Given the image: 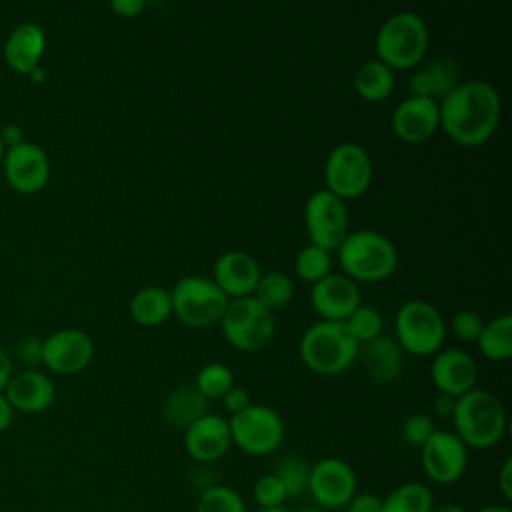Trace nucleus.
<instances>
[{
	"label": "nucleus",
	"mask_w": 512,
	"mask_h": 512,
	"mask_svg": "<svg viewBox=\"0 0 512 512\" xmlns=\"http://www.w3.org/2000/svg\"><path fill=\"white\" fill-rule=\"evenodd\" d=\"M440 128L460 146H480L494 134L502 100L498 90L482 80L460 82L438 102Z\"/></svg>",
	"instance_id": "f257e3e1"
},
{
	"label": "nucleus",
	"mask_w": 512,
	"mask_h": 512,
	"mask_svg": "<svg viewBox=\"0 0 512 512\" xmlns=\"http://www.w3.org/2000/svg\"><path fill=\"white\" fill-rule=\"evenodd\" d=\"M450 420L454 424V434L468 450H488L496 446L508 428L504 404L496 394L482 388H472L458 396Z\"/></svg>",
	"instance_id": "f03ea898"
},
{
	"label": "nucleus",
	"mask_w": 512,
	"mask_h": 512,
	"mask_svg": "<svg viewBox=\"0 0 512 512\" xmlns=\"http://www.w3.org/2000/svg\"><path fill=\"white\" fill-rule=\"evenodd\" d=\"M358 348L360 344L350 336L344 322L320 320L302 334L298 354L310 372L336 376L358 360Z\"/></svg>",
	"instance_id": "7ed1b4c3"
},
{
	"label": "nucleus",
	"mask_w": 512,
	"mask_h": 512,
	"mask_svg": "<svg viewBox=\"0 0 512 512\" xmlns=\"http://www.w3.org/2000/svg\"><path fill=\"white\" fill-rule=\"evenodd\" d=\"M338 250V262L354 282L386 280L398 264L394 244L374 230L348 232Z\"/></svg>",
	"instance_id": "20e7f679"
},
{
	"label": "nucleus",
	"mask_w": 512,
	"mask_h": 512,
	"mask_svg": "<svg viewBox=\"0 0 512 512\" xmlns=\"http://www.w3.org/2000/svg\"><path fill=\"white\" fill-rule=\"evenodd\" d=\"M374 48L388 68L410 70L428 50L426 22L416 12H396L378 28Z\"/></svg>",
	"instance_id": "39448f33"
},
{
	"label": "nucleus",
	"mask_w": 512,
	"mask_h": 512,
	"mask_svg": "<svg viewBox=\"0 0 512 512\" xmlns=\"http://www.w3.org/2000/svg\"><path fill=\"white\" fill-rule=\"evenodd\" d=\"M220 328L226 342L236 350L258 352L272 342L276 322L274 312L262 306L254 296H242L228 302Z\"/></svg>",
	"instance_id": "423d86ee"
},
{
	"label": "nucleus",
	"mask_w": 512,
	"mask_h": 512,
	"mask_svg": "<svg viewBox=\"0 0 512 512\" xmlns=\"http://www.w3.org/2000/svg\"><path fill=\"white\" fill-rule=\"evenodd\" d=\"M394 338L400 348L412 356H432L442 350L446 322L434 304L408 300L396 312Z\"/></svg>",
	"instance_id": "0eeeda50"
},
{
	"label": "nucleus",
	"mask_w": 512,
	"mask_h": 512,
	"mask_svg": "<svg viewBox=\"0 0 512 512\" xmlns=\"http://www.w3.org/2000/svg\"><path fill=\"white\" fill-rule=\"evenodd\" d=\"M172 314L190 328H208L220 324L230 298L212 278L184 276L170 290Z\"/></svg>",
	"instance_id": "6e6552de"
},
{
	"label": "nucleus",
	"mask_w": 512,
	"mask_h": 512,
	"mask_svg": "<svg viewBox=\"0 0 512 512\" xmlns=\"http://www.w3.org/2000/svg\"><path fill=\"white\" fill-rule=\"evenodd\" d=\"M232 444L248 456H268L284 440L282 416L264 404H250L246 410L228 418Z\"/></svg>",
	"instance_id": "1a4fd4ad"
},
{
	"label": "nucleus",
	"mask_w": 512,
	"mask_h": 512,
	"mask_svg": "<svg viewBox=\"0 0 512 512\" xmlns=\"http://www.w3.org/2000/svg\"><path fill=\"white\" fill-rule=\"evenodd\" d=\"M324 178L326 190H330L344 202L358 198L370 188L372 160L360 144L344 142L328 154Z\"/></svg>",
	"instance_id": "9d476101"
},
{
	"label": "nucleus",
	"mask_w": 512,
	"mask_h": 512,
	"mask_svg": "<svg viewBox=\"0 0 512 512\" xmlns=\"http://www.w3.org/2000/svg\"><path fill=\"white\" fill-rule=\"evenodd\" d=\"M304 222L310 244L328 252L336 250L350 232L346 202L326 188L316 190L306 200Z\"/></svg>",
	"instance_id": "9b49d317"
},
{
	"label": "nucleus",
	"mask_w": 512,
	"mask_h": 512,
	"mask_svg": "<svg viewBox=\"0 0 512 512\" xmlns=\"http://www.w3.org/2000/svg\"><path fill=\"white\" fill-rule=\"evenodd\" d=\"M420 462L432 482L452 484L466 472L468 448L454 432L434 430L420 448Z\"/></svg>",
	"instance_id": "f8f14e48"
},
{
	"label": "nucleus",
	"mask_w": 512,
	"mask_h": 512,
	"mask_svg": "<svg viewBox=\"0 0 512 512\" xmlns=\"http://www.w3.org/2000/svg\"><path fill=\"white\" fill-rule=\"evenodd\" d=\"M0 166L6 184L18 194H36L48 184L50 178V160L46 150L26 140L6 148Z\"/></svg>",
	"instance_id": "ddd939ff"
},
{
	"label": "nucleus",
	"mask_w": 512,
	"mask_h": 512,
	"mask_svg": "<svg viewBox=\"0 0 512 512\" xmlns=\"http://www.w3.org/2000/svg\"><path fill=\"white\" fill-rule=\"evenodd\" d=\"M356 474L352 466L342 458H322L310 466L308 492L322 508H346L356 494Z\"/></svg>",
	"instance_id": "4468645a"
},
{
	"label": "nucleus",
	"mask_w": 512,
	"mask_h": 512,
	"mask_svg": "<svg viewBox=\"0 0 512 512\" xmlns=\"http://www.w3.org/2000/svg\"><path fill=\"white\" fill-rule=\"evenodd\" d=\"M94 358L92 338L78 328H62L42 340V364L60 376H72L88 368Z\"/></svg>",
	"instance_id": "2eb2a0df"
},
{
	"label": "nucleus",
	"mask_w": 512,
	"mask_h": 512,
	"mask_svg": "<svg viewBox=\"0 0 512 512\" xmlns=\"http://www.w3.org/2000/svg\"><path fill=\"white\" fill-rule=\"evenodd\" d=\"M440 128L438 102L432 98L408 96L392 112V132L406 144H422Z\"/></svg>",
	"instance_id": "dca6fc26"
},
{
	"label": "nucleus",
	"mask_w": 512,
	"mask_h": 512,
	"mask_svg": "<svg viewBox=\"0 0 512 512\" xmlns=\"http://www.w3.org/2000/svg\"><path fill=\"white\" fill-rule=\"evenodd\" d=\"M310 304L322 320L344 322L360 306V290L346 274H326L312 284Z\"/></svg>",
	"instance_id": "f3484780"
},
{
	"label": "nucleus",
	"mask_w": 512,
	"mask_h": 512,
	"mask_svg": "<svg viewBox=\"0 0 512 512\" xmlns=\"http://www.w3.org/2000/svg\"><path fill=\"white\" fill-rule=\"evenodd\" d=\"M230 446V426L220 414L206 412L184 430V450L196 462H216L230 450Z\"/></svg>",
	"instance_id": "a211bd4d"
},
{
	"label": "nucleus",
	"mask_w": 512,
	"mask_h": 512,
	"mask_svg": "<svg viewBox=\"0 0 512 512\" xmlns=\"http://www.w3.org/2000/svg\"><path fill=\"white\" fill-rule=\"evenodd\" d=\"M430 378L438 392L458 398L476 388L478 366L468 352L460 348H446L434 354Z\"/></svg>",
	"instance_id": "6ab92c4d"
},
{
	"label": "nucleus",
	"mask_w": 512,
	"mask_h": 512,
	"mask_svg": "<svg viewBox=\"0 0 512 512\" xmlns=\"http://www.w3.org/2000/svg\"><path fill=\"white\" fill-rule=\"evenodd\" d=\"M4 396L14 412L40 414L54 404L56 386L46 372L38 368H24L10 376Z\"/></svg>",
	"instance_id": "aec40b11"
},
{
	"label": "nucleus",
	"mask_w": 512,
	"mask_h": 512,
	"mask_svg": "<svg viewBox=\"0 0 512 512\" xmlns=\"http://www.w3.org/2000/svg\"><path fill=\"white\" fill-rule=\"evenodd\" d=\"M260 266L254 256L242 250H228L218 256L212 280L232 300L252 296L260 280Z\"/></svg>",
	"instance_id": "412c9836"
},
{
	"label": "nucleus",
	"mask_w": 512,
	"mask_h": 512,
	"mask_svg": "<svg viewBox=\"0 0 512 512\" xmlns=\"http://www.w3.org/2000/svg\"><path fill=\"white\" fill-rule=\"evenodd\" d=\"M46 50V34L36 22H22L8 34L2 56L4 62L18 74H30L40 68L42 54Z\"/></svg>",
	"instance_id": "4be33fe9"
},
{
	"label": "nucleus",
	"mask_w": 512,
	"mask_h": 512,
	"mask_svg": "<svg viewBox=\"0 0 512 512\" xmlns=\"http://www.w3.org/2000/svg\"><path fill=\"white\" fill-rule=\"evenodd\" d=\"M358 358L362 360L366 376L374 384H390L402 374L404 350L394 336L380 334L374 340L360 344Z\"/></svg>",
	"instance_id": "5701e85b"
},
{
	"label": "nucleus",
	"mask_w": 512,
	"mask_h": 512,
	"mask_svg": "<svg viewBox=\"0 0 512 512\" xmlns=\"http://www.w3.org/2000/svg\"><path fill=\"white\" fill-rule=\"evenodd\" d=\"M208 412V400L194 384L172 388L162 402V416L172 428L186 430L194 420Z\"/></svg>",
	"instance_id": "b1692460"
},
{
	"label": "nucleus",
	"mask_w": 512,
	"mask_h": 512,
	"mask_svg": "<svg viewBox=\"0 0 512 512\" xmlns=\"http://www.w3.org/2000/svg\"><path fill=\"white\" fill-rule=\"evenodd\" d=\"M130 316L136 324L144 328H154L164 324L172 316V298L170 290L160 286H146L140 288L130 304H128Z\"/></svg>",
	"instance_id": "393cba45"
},
{
	"label": "nucleus",
	"mask_w": 512,
	"mask_h": 512,
	"mask_svg": "<svg viewBox=\"0 0 512 512\" xmlns=\"http://www.w3.org/2000/svg\"><path fill=\"white\" fill-rule=\"evenodd\" d=\"M476 346L490 362H506L512 356V316L500 314L484 322Z\"/></svg>",
	"instance_id": "a878e982"
},
{
	"label": "nucleus",
	"mask_w": 512,
	"mask_h": 512,
	"mask_svg": "<svg viewBox=\"0 0 512 512\" xmlns=\"http://www.w3.org/2000/svg\"><path fill=\"white\" fill-rule=\"evenodd\" d=\"M354 90L366 102H380L394 90V70L378 58L368 60L354 74Z\"/></svg>",
	"instance_id": "bb28decb"
},
{
	"label": "nucleus",
	"mask_w": 512,
	"mask_h": 512,
	"mask_svg": "<svg viewBox=\"0 0 512 512\" xmlns=\"http://www.w3.org/2000/svg\"><path fill=\"white\" fill-rule=\"evenodd\" d=\"M432 490L422 482H402L382 498V512H430Z\"/></svg>",
	"instance_id": "cd10ccee"
},
{
	"label": "nucleus",
	"mask_w": 512,
	"mask_h": 512,
	"mask_svg": "<svg viewBox=\"0 0 512 512\" xmlns=\"http://www.w3.org/2000/svg\"><path fill=\"white\" fill-rule=\"evenodd\" d=\"M262 306H266L270 312L284 308L290 304L294 296V282L288 274L280 270H272L266 274H260V280L252 294Z\"/></svg>",
	"instance_id": "c85d7f7f"
},
{
	"label": "nucleus",
	"mask_w": 512,
	"mask_h": 512,
	"mask_svg": "<svg viewBox=\"0 0 512 512\" xmlns=\"http://www.w3.org/2000/svg\"><path fill=\"white\" fill-rule=\"evenodd\" d=\"M194 386L206 400H220L234 386V374L222 362H208L198 370Z\"/></svg>",
	"instance_id": "c756f323"
},
{
	"label": "nucleus",
	"mask_w": 512,
	"mask_h": 512,
	"mask_svg": "<svg viewBox=\"0 0 512 512\" xmlns=\"http://www.w3.org/2000/svg\"><path fill=\"white\" fill-rule=\"evenodd\" d=\"M276 478L282 482L288 498H298L304 492H308V478H310V466L304 458L290 454L284 456L276 470H274Z\"/></svg>",
	"instance_id": "7c9ffc66"
},
{
	"label": "nucleus",
	"mask_w": 512,
	"mask_h": 512,
	"mask_svg": "<svg viewBox=\"0 0 512 512\" xmlns=\"http://www.w3.org/2000/svg\"><path fill=\"white\" fill-rule=\"evenodd\" d=\"M196 512H248L242 496L224 484H212L202 490Z\"/></svg>",
	"instance_id": "2f4dec72"
},
{
	"label": "nucleus",
	"mask_w": 512,
	"mask_h": 512,
	"mask_svg": "<svg viewBox=\"0 0 512 512\" xmlns=\"http://www.w3.org/2000/svg\"><path fill=\"white\" fill-rule=\"evenodd\" d=\"M330 266H332V258L330 252L324 248H318L314 244L304 246L294 260V270L296 276L304 282H318L322 280L326 274H330Z\"/></svg>",
	"instance_id": "473e14b6"
},
{
	"label": "nucleus",
	"mask_w": 512,
	"mask_h": 512,
	"mask_svg": "<svg viewBox=\"0 0 512 512\" xmlns=\"http://www.w3.org/2000/svg\"><path fill=\"white\" fill-rule=\"evenodd\" d=\"M346 330L350 332V336L358 342V344H366L370 340H374L376 336L384 334V320L380 316V312L372 306H358L346 320H344Z\"/></svg>",
	"instance_id": "72a5a7b5"
},
{
	"label": "nucleus",
	"mask_w": 512,
	"mask_h": 512,
	"mask_svg": "<svg viewBox=\"0 0 512 512\" xmlns=\"http://www.w3.org/2000/svg\"><path fill=\"white\" fill-rule=\"evenodd\" d=\"M424 70L430 76L432 82V90H434V100L440 102L444 96H448L458 84H460V68L458 64L448 58V56H440V58H432Z\"/></svg>",
	"instance_id": "f704fd0d"
},
{
	"label": "nucleus",
	"mask_w": 512,
	"mask_h": 512,
	"mask_svg": "<svg viewBox=\"0 0 512 512\" xmlns=\"http://www.w3.org/2000/svg\"><path fill=\"white\" fill-rule=\"evenodd\" d=\"M252 496L260 508L270 506H284V500L288 498L282 482L276 478V474H262L252 488Z\"/></svg>",
	"instance_id": "c9c22d12"
},
{
	"label": "nucleus",
	"mask_w": 512,
	"mask_h": 512,
	"mask_svg": "<svg viewBox=\"0 0 512 512\" xmlns=\"http://www.w3.org/2000/svg\"><path fill=\"white\" fill-rule=\"evenodd\" d=\"M436 430L434 420L424 414V412H416L412 416H408L402 424V438L408 446L414 448H422V444L432 436V432Z\"/></svg>",
	"instance_id": "e433bc0d"
},
{
	"label": "nucleus",
	"mask_w": 512,
	"mask_h": 512,
	"mask_svg": "<svg viewBox=\"0 0 512 512\" xmlns=\"http://www.w3.org/2000/svg\"><path fill=\"white\" fill-rule=\"evenodd\" d=\"M482 326H484V320L474 310H460L452 316V322H450L452 334L462 342H476Z\"/></svg>",
	"instance_id": "4c0bfd02"
},
{
	"label": "nucleus",
	"mask_w": 512,
	"mask_h": 512,
	"mask_svg": "<svg viewBox=\"0 0 512 512\" xmlns=\"http://www.w3.org/2000/svg\"><path fill=\"white\" fill-rule=\"evenodd\" d=\"M16 358L26 364V368H36V364H42V340L24 338L16 346Z\"/></svg>",
	"instance_id": "58836bf2"
},
{
	"label": "nucleus",
	"mask_w": 512,
	"mask_h": 512,
	"mask_svg": "<svg viewBox=\"0 0 512 512\" xmlns=\"http://www.w3.org/2000/svg\"><path fill=\"white\" fill-rule=\"evenodd\" d=\"M220 400H222V404H224V408H226V412H228L230 416H234V414L246 410V408L252 404L250 394H248L244 388L236 386V384H234Z\"/></svg>",
	"instance_id": "ea45409f"
},
{
	"label": "nucleus",
	"mask_w": 512,
	"mask_h": 512,
	"mask_svg": "<svg viewBox=\"0 0 512 512\" xmlns=\"http://www.w3.org/2000/svg\"><path fill=\"white\" fill-rule=\"evenodd\" d=\"M346 508L348 512H382V498L374 492H356Z\"/></svg>",
	"instance_id": "a19ab883"
},
{
	"label": "nucleus",
	"mask_w": 512,
	"mask_h": 512,
	"mask_svg": "<svg viewBox=\"0 0 512 512\" xmlns=\"http://www.w3.org/2000/svg\"><path fill=\"white\" fill-rule=\"evenodd\" d=\"M110 6H112V12L116 16L134 18L144 10L146 0H110Z\"/></svg>",
	"instance_id": "79ce46f5"
},
{
	"label": "nucleus",
	"mask_w": 512,
	"mask_h": 512,
	"mask_svg": "<svg viewBox=\"0 0 512 512\" xmlns=\"http://www.w3.org/2000/svg\"><path fill=\"white\" fill-rule=\"evenodd\" d=\"M498 490L506 500L512 498V458L510 456L504 458L498 470Z\"/></svg>",
	"instance_id": "37998d69"
},
{
	"label": "nucleus",
	"mask_w": 512,
	"mask_h": 512,
	"mask_svg": "<svg viewBox=\"0 0 512 512\" xmlns=\"http://www.w3.org/2000/svg\"><path fill=\"white\" fill-rule=\"evenodd\" d=\"M454 406H456V398L438 392L436 398L432 400V412L438 418H452L454 414Z\"/></svg>",
	"instance_id": "c03bdc74"
},
{
	"label": "nucleus",
	"mask_w": 512,
	"mask_h": 512,
	"mask_svg": "<svg viewBox=\"0 0 512 512\" xmlns=\"http://www.w3.org/2000/svg\"><path fill=\"white\" fill-rule=\"evenodd\" d=\"M0 138H2V142H4L6 148H12V146L24 142V132H22V128H20L18 124H6V126L0 130Z\"/></svg>",
	"instance_id": "a18cd8bd"
},
{
	"label": "nucleus",
	"mask_w": 512,
	"mask_h": 512,
	"mask_svg": "<svg viewBox=\"0 0 512 512\" xmlns=\"http://www.w3.org/2000/svg\"><path fill=\"white\" fill-rule=\"evenodd\" d=\"M12 358L10 354L0 346V392H4L10 376H12Z\"/></svg>",
	"instance_id": "49530a36"
},
{
	"label": "nucleus",
	"mask_w": 512,
	"mask_h": 512,
	"mask_svg": "<svg viewBox=\"0 0 512 512\" xmlns=\"http://www.w3.org/2000/svg\"><path fill=\"white\" fill-rule=\"evenodd\" d=\"M12 420H14V408H12L10 402L6 400L4 392H0V434L10 428Z\"/></svg>",
	"instance_id": "de8ad7c7"
},
{
	"label": "nucleus",
	"mask_w": 512,
	"mask_h": 512,
	"mask_svg": "<svg viewBox=\"0 0 512 512\" xmlns=\"http://www.w3.org/2000/svg\"><path fill=\"white\" fill-rule=\"evenodd\" d=\"M430 512H468V510L458 504H434Z\"/></svg>",
	"instance_id": "09e8293b"
},
{
	"label": "nucleus",
	"mask_w": 512,
	"mask_h": 512,
	"mask_svg": "<svg viewBox=\"0 0 512 512\" xmlns=\"http://www.w3.org/2000/svg\"><path fill=\"white\" fill-rule=\"evenodd\" d=\"M478 512H512V508L508 504H488V506L480 508Z\"/></svg>",
	"instance_id": "8fccbe9b"
},
{
	"label": "nucleus",
	"mask_w": 512,
	"mask_h": 512,
	"mask_svg": "<svg viewBox=\"0 0 512 512\" xmlns=\"http://www.w3.org/2000/svg\"><path fill=\"white\" fill-rule=\"evenodd\" d=\"M256 512H288L284 506H270V508H258Z\"/></svg>",
	"instance_id": "3c124183"
},
{
	"label": "nucleus",
	"mask_w": 512,
	"mask_h": 512,
	"mask_svg": "<svg viewBox=\"0 0 512 512\" xmlns=\"http://www.w3.org/2000/svg\"><path fill=\"white\" fill-rule=\"evenodd\" d=\"M4 154H6V146H4V142H2V138H0V164H2Z\"/></svg>",
	"instance_id": "603ef678"
},
{
	"label": "nucleus",
	"mask_w": 512,
	"mask_h": 512,
	"mask_svg": "<svg viewBox=\"0 0 512 512\" xmlns=\"http://www.w3.org/2000/svg\"><path fill=\"white\" fill-rule=\"evenodd\" d=\"M298 512H318V510H312V508H306V510H298Z\"/></svg>",
	"instance_id": "864d4df0"
}]
</instances>
